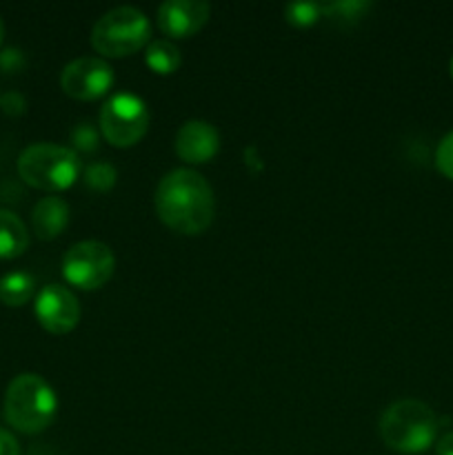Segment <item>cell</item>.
I'll return each instance as SVG.
<instances>
[{
  "instance_id": "1",
  "label": "cell",
  "mask_w": 453,
  "mask_h": 455,
  "mask_svg": "<svg viewBox=\"0 0 453 455\" xmlns=\"http://www.w3.org/2000/svg\"><path fill=\"white\" fill-rule=\"evenodd\" d=\"M155 213L169 229L198 235L211 225L216 213L213 189L194 169H173L155 187Z\"/></svg>"
},
{
  "instance_id": "2",
  "label": "cell",
  "mask_w": 453,
  "mask_h": 455,
  "mask_svg": "<svg viewBox=\"0 0 453 455\" xmlns=\"http://www.w3.org/2000/svg\"><path fill=\"white\" fill-rule=\"evenodd\" d=\"M58 400L52 385L36 373L13 378L4 394V420L20 434H40L53 422Z\"/></svg>"
},
{
  "instance_id": "3",
  "label": "cell",
  "mask_w": 453,
  "mask_h": 455,
  "mask_svg": "<svg viewBox=\"0 0 453 455\" xmlns=\"http://www.w3.org/2000/svg\"><path fill=\"white\" fill-rule=\"evenodd\" d=\"M438 418L420 400H398L380 418V435L398 453H422L438 438Z\"/></svg>"
},
{
  "instance_id": "4",
  "label": "cell",
  "mask_w": 453,
  "mask_h": 455,
  "mask_svg": "<svg viewBox=\"0 0 453 455\" xmlns=\"http://www.w3.org/2000/svg\"><path fill=\"white\" fill-rule=\"evenodd\" d=\"M83 164L78 154L69 147L36 142L18 158V173L27 185L43 191H65L80 178Z\"/></svg>"
},
{
  "instance_id": "5",
  "label": "cell",
  "mask_w": 453,
  "mask_h": 455,
  "mask_svg": "<svg viewBox=\"0 0 453 455\" xmlns=\"http://www.w3.org/2000/svg\"><path fill=\"white\" fill-rule=\"evenodd\" d=\"M151 38V22L140 9L115 7L98 18L91 31V44L109 58L129 56L145 47Z\"/></svg>"
},
{
  "instance_id": "6",
  "label": "cell",
  "mask_w": 453,
  "mask_h": 455,
  "mask_svg": "<svg viewBox=\"0 0 453 455\" xmlns=\"http://www.w3.org/2000/svg\"><path fill=\"white\" fill-rule=\"evenodd\" d=\"M149 129V109L133 93H115L100 109V132L114 147H133Z\"/></svg>"
},
{
  "instance_id": "7",
  "label": "cell",
  "mask_w": 453,
  "mask_h": 455,
  "mask_svg": "<svg viewBox=\"0 0 453 455\" xmlns=\"http://www.w3.org/2000/svg\"><path fill=\"white\" fill-rule=\"evenodd\" d=\"M115 269L114 251L105 243L84 240L76 243L62 258V275L74 287L93 291L109 283Z\"/></svg>"
},
{
  "instance_id": "8",
  "label": "cell",
  "mask_w": 453,
  "mask_h": 455,
  "mask_svg": "<svg viewBox=\"0 0 453 455\" xmlns=\"http://www.w3.org/2000/svg\"><path fill=\"white\" fill-rule=\"evenodd\" d=\"M114 84V69L102 58H76L62 69L60 87L76 100H98Z\"/></svg>"
},
{
  "instance_id": "9",
  "label": "cell",
  "mask_w": 453,
  "mask_h": 455,
  "mask_svg": "<svg viewBox=\"0 0 453 455\" xmlns=\"http://www.w3.org/2000/svg\"><path fill=\"white\" fill-rule=\"evenodd\" d=\"M36 318L44 331L53 336H65L74 331L80 320V302L65 284H47L36 296Z\"/></svg>"
},
{
  "instance_id": "10",
  "label": "cell",
  "mask_w": 453,
  "mask_h": 455,
  "mask_svg": "<svg viewBox=\"0 0 453 455\" xmlns=\"http://www.w3.org/2000/svg\"><path fill=\"white\" fill-rule=\"evenodd\" d=\"M211 7L203 0H167L158 7V27L171 38H189L207 25Z\"/></svg>"
},
{
  "instance_id": "11",
  "label": "cell",
  "mask_w": 453,
  "mask_h": 455,
  "mask_svg": "<svg viewBox=\"0 0 453 455\" xmlns=\"http://www.w3.org/2000/svg\"><path fill=\"white\" fill-rule=\"evenodd\" d=\"M176 154L178 158L191 164L209 163L220 149V136L216 127L204 120H187L176 133Z\"/></svg>"
},
{
  "instance_id": "12",
  "label": "cell",
  "mask_w": 453,
  "mask_h": 455,
  "mask_svg": "<svg viewBox=\"0 0 453 455\" xmlns=\"http://www.w3.org/2000/svg\"><path fill=\"white\" fill-rule=\"evenodd\" d=\"M31 225L40 240L58 238L69 225V204L58 196H47V198L38 200L34 213H31Z\"/></svg>"
},
{
  "instance_id": "13",
  "label": "cell",
  "mask_w": 453,
  "mask_h": 455,
  "mask_svg": "<svg viewBox=\"0 0 453 455\" xmlns=\"http://www.w3.org/2000/svg\"><path fill=\"white\" fill-rule=\"evenodd\" d=\"M29 247V231L13 212L0 209V260L22 256Z\"/></svg>"
},
{
  "instance_id": "14",
  "label": "cell",
  "mask_w": 453,
  "mask_h": 455,
  "mask_svg": "<svg viewBox=\"0 0 453 455\" xmlns=\"http://www.w3.org/2000/svg\"><path fill=\"white\" fill-rule=\"evenodd\" d=\"M36 280L25 271H12L0 278V302L7 307H22L34 298Z\"/></svg>"
},
{
  "instance_id": "15",
  "label": "cell",
  "mask_w": 453,
  "mask_h": 455,
  "mask_svg": "<svg viewBox=\"0 0 453 455\" xmlns=\"http://www.w3.org/2000/svg\"><path fill=\"white\" fill-rule=\"evenodd\" d=\"M180 49L171 43V40H154L149 43L145 53V62L154 74L169 76L178 71L180 67Z\"/></svg>"
},
{
  "instance_id": "16",
  "label": "cell",
  "mask_w": 453,
  "mask_h": 455,
  "mask_svg": "<svg viewBox=\"0 0 453 455\" xmlns=\"http://www.w3.org/2000/svg\"><path fill=\"white\" fill-rule=\"evenodd\" d=\"M115 178H118V173L111 163H91L84 169V185L93 191H100V194H105L115 185Z\"/></svg>"
},
{
  "instance_id": "17",
  "label": "cell",
  "mask_w": 453,
  "mask_h": 455,
  "mask_svg": "<svg viewBox=\"0 0 453 455\" xmlns=\"http://www.w3.org/2000/svg\"><path fill=\"white\" fill-rule=\"evenodd\" d=\"M284 16L293 27H311L322 18V4L318 3H291L284 9Z\"/></svg>"
},
{
  "instance_id": "18",
  "label": "cell",
  "mask_w": 453,
  "mask_h": 455,
  "mask_svg": "<svg viewBox=\"0 0 453 455\" xmlns=\"http://www.w3.org/2000/svg\"><path fill=\"white\" fill-rule=\"evenodd\" d=\"M367 9H371V3H360V0H346V3H329L322 4V16L336 18V20H358Z\"/></svg>"
},
{
  "instance_id": "19",
  "label": "cell",
  "mask_w": 453,
  "mask_h": 455,
  "mask_svg": "<svg viewBox=\"0 0 453 455\" xmlns=\"http://www.w3.org/2000/svg\"><path fill=\"white\" fill-rule=\"evenodd\" d=\"M71 142H74L76 149L91 154L98 149V129L89 123L76 124L74 132H71Z\"/></svg>"
},
{
  "instance_id": "20",
  "label": "cell",
  "mask_w": 453,
  "mask_h": 455,
  "mask_svg": "<svg viewBox=\"0 0 453 455\" xmlns=\"http://www.w3.org/2000/svg\"><path fill=\"white\" fill-rule=\"evenodd\" d=\"M435 167L440 169L442 176L453 180V132H449L447 136L440 140L438 151H435Z\"/></svg>"
},
{
  "instance_id": "21",
  "label": "cell",
  "mask_w": 453,
  "mask_h": 455,
  "mask_svg": "<svg viewBox=\"0 0 453 455\" xmlns=\"http://www.w3.org/2000/svg\"><path fill=\"white\" fill-rule=\"evenodd\" d=\"M0 455H20V444L7 429H0Z\"/></svg>"
},
{
  "instance_id": "22",
  "label": "cell",
  "mask_w": 453,
  "mask_h": 455,
  "mask_svg": "<svg viewBox=\"0 0 453 455\" xmlns=\"http://www.w3.org/2000/svg\"><path fill=\"white\" fill-rule=\"evenodd\" d=\"M0 67H3L4 71H13L18 69V67H22V56L18 49H7V52L0 53Z\"/></svg>"
},
{
  "instance_id": "23",
  "label": "cell",
  "mask_w": 453,
  "mask_h": 455,
  "mask_svg": "<svg viewBox=\"0 0 453 455\" xmlns=\"http://www.w3.org/2000/svg\"><path fill=\"white\" fill-rule=\"evenodd\" d=\"M435 453H438V455H453V431H451V434L442 435V438L438 440Z\"/></svg>"
},
{
  "instance_id": "24",
  "label": "cell",
  "mask_w": 453,
  "mask_h": 455,
  "mask_svg": "<svg viewBox=\"0 0 453 455\" xmlns=\"http://www.w3.org/2000/svg\"><path fill=\"white\" fill-rule=\"evenodd\" d=\"M3 38H4V25L3 20H0V44H3Z\"/></svg>"
},
{
  "instance_id": "25",
  "label": "cell",
  "mask_w": 453,
  "mask_h": 455,
  "mask_svg": "<svg viewBox=\"0 0 453 455\" xmlns=\"http://www.w3.org/2000/svg\"><path fill=\"white\" fill-rule=\"evenodd\" d=\"M449 69H451V78H453V58H451V65H449Z\"/></svg>"
}]
</instances>
